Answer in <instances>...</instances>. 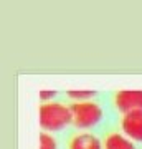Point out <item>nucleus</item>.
<instances>
[{
	"mask_svg": "<svg viewBox=\"0 0 142 149\" xmlns=\"http://www.w3.org/2000/svg\"><path fill=\"white\" fill-rule=\"evenodd\" d=\"M40 126L45 133H58L73 123L71 108L60 101L42 103L38 109Z\"/></svg>",
	"mask_w": 142,
	"mask_h": 149,
	"instance_id": "1",
	"label": "nucleus"
},
{
	"mask_svg": "<svg viewBox=\"0 0 142 149\" xmlns=\"http://www.w3.org/2000/svg\"><path fill=\"white\" fill-rule=\"evenodd\" d=\"M69 108H71V114H73V124L79 129L94 128L103 121V116H104L103 106L91 100L73 103Z\"/></svg>",
	"mask_w": 142,
	"mask_h": 149,
	"instance_id": "2",
	"label": "nucleus"
},
{
	"mask_svg": "<svg viewBox=\"0 0 142 149\" xmlns=\"http://www.w3.org/2000/svg\"><path fill=\"white\" fill-rule=\"evenodd\" d=\"M114 106L122 113L142 111V90H121L114 93Z\"/></svg>",
	"mask_w": 142,
	"mask_h": 149,
	"instance_id": "3",
	"label": "nucleus"
},
{
	"mask_svg": "<svg viewBox=\"0 0 142 149\" xmlns=\"http://www.w3.org/2000/svg\"><path fill=\"white\" fill-rule=\"evenodd\" d=\"M121 129L126 138L136 143H142V111H132L122 114Z\"/></svg>",
	"mask_w": 142,
	"mask_h": 149,
	"instance_id": "4",
	"label": "nucleus"
},
{
	"mask_svg": "<svg viewBox=\"0 0 142 149\" xmlns=\"http://www.w3.org/2000/svg\"><path fill=\"white\" fill-rule=\"evenodd\" d=\"M68 149H104L98 136L89 133H79L69 139Z\"/></svg>",
	"mask_w": 142,
	"mask_h": 149,
	"instance_id": "5",
	"label": "nucleus"
},
{
	"mask_svg": "<svg viewBox=\"0 0 142 149\" xmlns=\"http://www.w3.org/2000/svg\"><path fill=\"white\" fill-rule=\"evenodd\" d=\"M103 148L104 149H136L134 143L124 134L119 133H109L103 141Z\"/></svg>",
	"mask_w": 142,
	"mask_h": 149,
	"instance_id": "6",
	"label": "nucleus"
},
{
	"mask_svg": "<svg viewBox=\"0 0 142 149\" xmlns=\"http://www.w3.org/2000/svg\"><path fill=\"white\" fill-rule=\"evenodd\" d=\"M66 96L69 100H73V103H79V101H89L93 96H96V91L93 90H68Z\"/></svg>",
	"mask_w": 142,
	"mask_h": 149,
	"instance_id": "7",
	"label": "nucleus"
},
{
	"mask_svg": "<svg viewBox=\"0 0 142 149\" xmlns=\"http://www.w3.org/2000/svg\"><path fill=\"white\" fill-rule=\"evenodd\" d=\"M40 149H58V143L50 133H40Z\"/></svg>",
	"mask_w": 142,
	"mask_h": 149,
	"instance_id": "8",
	"label": "nucleus"
},
{
	"mask_svg": "<svg viewBox=\"0 0 142 149\" xmlns=\"http://www.w3.org/2000/svg\"><path fill=\"white\" fill-rule=\"evenodd\" d=\"M55 96H56V91H53V90H42V91H40V98H42L43 103L51 101Z\"/></svg>",
	"mask_w": 142,
	"mask_h": 149,
	"instance_id": "9",
	"label": "nucleus"
}]
</instances>
